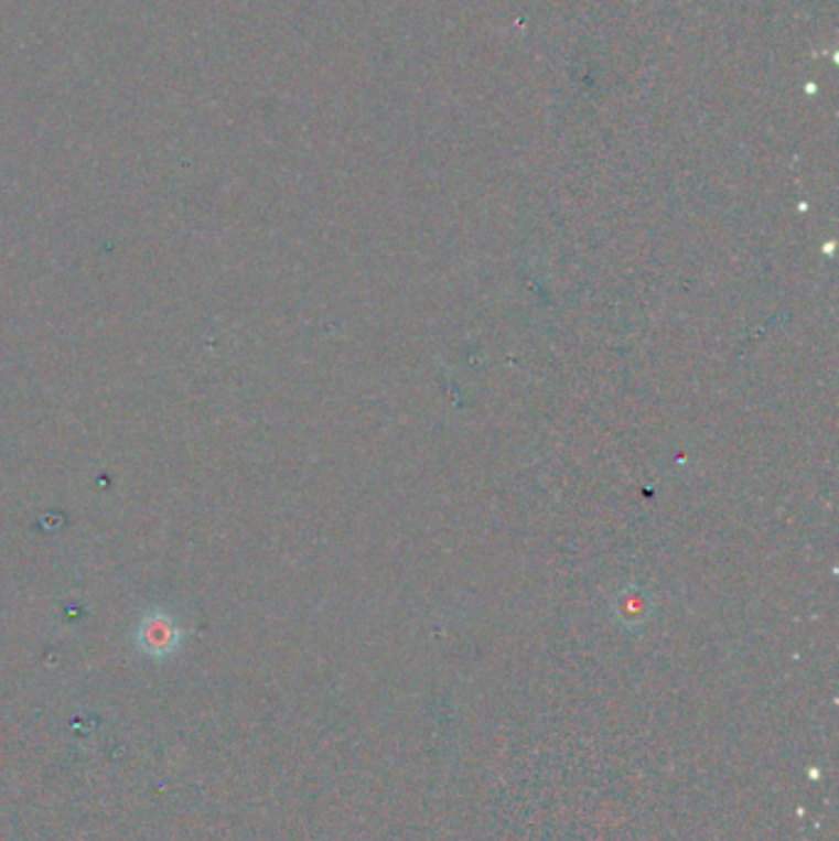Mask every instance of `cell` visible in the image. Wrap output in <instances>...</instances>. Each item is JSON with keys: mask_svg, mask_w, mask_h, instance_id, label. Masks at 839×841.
<instances>
[{"mask_svg": "<svg viewBox=\"0 0 839 841\" xmlns=\"http://www.w3.org/2000/svg\"><path fill=\"white\" fill-rule=\"evenodd\" d=\"M141 643L143 649L151 655H168L173 653L178 645V635L173 630V625H168L165 621H153L143 627L141 633Z\"/></svg>", "mask_w": 839, "mask_h": 841, "instance_id": "cell-1", "label": "cell"}]
</instances>
